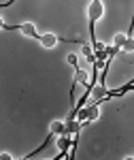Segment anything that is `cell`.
<instances>
[{
  "label": "cell",
  "mask_w": 134,
  "mask_h": 160,
  "mask_svg": "<svg viewBox=\"0 0 134 160\" xmlns=\"http://www.w3.org/2000/svg\"><path fill=\"white\" fill-rule=\"evenodd\" d=\"M104 15V4H102V0H92L89 2V7H87V19H89V37H92V43L89 45H94L96 43V34H94V26L96 22Z\"/></svg>",
  "instance_id": "cell-1"
},
{
  "label": "cell",
  "mask_w": 134,
  "mask_h": 160,
  "mask_svg": "<svg viewBox=\"0 0 134 160\" xmlns=\"http://www.w3.org/2000/svg\"><path fill=\"white\" fill-rule=\"evenodd\" d=\"M36 41L45 49H51V47H55V45H60V43H79V45L85 43L83 38H64V37H55V34H51V32H49V34H38Z\"/></svg>",
  "instance_id": "cell-2"
},
{
  "label": "cell",
  "mask_w": 134,
  "mask_h": 160,
  "mask_svg": "<svg viewBox=\"0 0 134 160\" xmlns=\"http://www.w3.org/2000/svg\"><path fill=\"white\" fill-rule=\"evenodd\" d=\"M58 148H60V156L58 158H66L68 156L66 149L70 148V135H58Z\"/></svg>",
  "instance_id": "cell-3"
},
{
  "label": "cell",
  "mask_w": 134,
  "mask_h": 160,
  "mask_svg": "<svg viewBox=\"0 0 134 160\" xmlns=\"http://www.w3.org/2000/svg\"><path fill=\"white\" fill-rule=\"evenodd\" d=\"M19 32L26 34L28 38H38V32H36V26L34 24H19Z\"/></svg>",
  "instance_id": "cell-4"
},
{
  "label": "cell",
  "mask_w": 134,
  "mask_h": 160,
  "mask_svg": "<svg viewBox=\"0 0 134 160\" xmlns=\"http://www.w3.org/2000/svg\"><path fill=\"white\" fill-rule=\"evenodd\" d=\"M64 130H66V128H64V122H60V120H53V122H51V126H49V132H51L53 137L64 135Z\"/></svg>",
  "instance_id": "cell-5"
},
{
  "label": "cell",
  "mask_w": 134,
  "mask_h": 160,
  "mask_svg": "<svg viewBox=\"0 0 134 160\" xmlns=\"http://www.w3.org/2000/svg\"><path fill=\"white\" fill-rule=\"evenodd\" d=\"M123 43H126V34H122V32H119V34H115V41H113V45L122 49V47H123Z\"/></svg>",
  "instance_id": "cell-6"
},
{
  "label": "cell",
  "mask_w": 134,
  "mask_h": 160,
  "mask_svg": "<svg viewBox=\"0 0 134 160\" xmlns=\"http://www.w3.org/2000/svg\"><path fill=\"white\" fill-rule=\"evenodd\" d=\"M66 62H68L70 66H74V68H77V66H81V64H79V58H77L74 53H68V56H66Z\"/></svg>",
  "instance_id": "cell-7"
},
{
  "label": "cell",
  "mask_w": 134,
  "mask_h": 160,
  "mask_svg": "<svg viewBox=\"0 0 134 160\" xmlns=\"http://www.w3.org/2000/svg\"><path fill=\"white\" fill-rule=\"evenodd\" d=\"M0 160H13V156L7 154V152H2V154H0Z\"/></svg>",
  "instance_id": "cell-8"
}]
</instances>
